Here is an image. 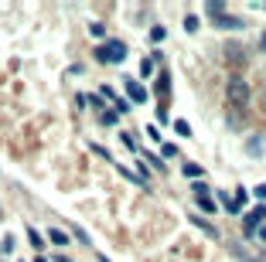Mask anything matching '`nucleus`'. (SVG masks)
<instances>
[{
  "mask_svg": "<svg viewBox=\"0 0 266 262\" xmlns=\"http://www.w3.org/2000/svg\"><path fill=\"white\" fill-rule=\"evenodd\" d=\"M226 99H228V106H246V102H249V85H246V78L232 75V78H228V85H226Z\"/></svg>",
  "mask_w": 266,
  "mask_h": 262,
  "instance_id": "f257e3e1",
  "label": "nucleus"
},
{
  "mask_svg": "<svg viewBox=\"0 0 266 262\" xmlns=\"http://www.w3.org/2000/svg\"><path fill=\"white\" fill-rule=\"evenodd\" d=\"M96 58H99V61H110V65H120V61L126 58V44H123V41H106V44L96 51Z\"/></svg>",
  "mask_w": 266,
  "mask_h": 262,
  "instance_id": "f03ea898",
  "label": "nucleus"
},
{
  "mask_svg": "<svg viewBox=\"0 0 266 262\" xmlns=\"http://www.w3.org/2000/svg\"><path fill=\"white\" fill-rule=\"evenodd\" d=\"M263 218H266V205L252 208V211L246 215V228H242V232H246V235H256V228H260V222H263Z\"/></svg>",
  "mask_w": 266,
  "mask_h": 262,
  "instance_id": "7ed1b4c3",
  "label": "nucleus"
},
{
  "mask_svg": "<svg viewBox=\"0 0 266 262\" xmlns=\"http://www.w3.org/2000/svg\"><path fill=\"white\" fill-rule=\"evenodd\" d=\"M215 27H226V31H242V20L239 17H228V14H218V17H208Z\"/></svg>",
  "mask_w": 266,
  "mask_h": 262,
  "instance_id": "20e7f679",
  "label": "nucleus"
},
{
  "mask_svg": "<svg viewBox=\"0 0 266 262\" xmlns=\"http://www.w3.org/2000/svg\"><path fill=\"white\" fill-rule=\"evenodd\" d=\"M126 89H130V99H133V102H147V89H144L140 82L126 78Z\"/></svg>",
  "mask_w": 266,
  "mask_h": 262,
  "instance_id": "39448f33",
  "label": "nucleus"
},
{
  "mask_svg": "<svg viewBox=\"0 0 266 262\" xmlns=\"http://www.w3.org/2000/svg\"><path fill=\"white\" fill-rule=\"evenodd\" d=\"M181 174H184L188 181H202V174H205V170H202V164H188V160H184V167H181Z\"/></svg>",
  "mask_w": 266,
  "mask_h": 262,
  "instance_id": "423d86ee",
  "label": "nucleus"
},
{
  "mask_svg": "<svg viewBox=\"0 0 266 262\" xmlns=\"http://www.w3.org/2000/svg\"><path fill=\"white\" fill-rule=\"evenodd\" d=\"M263 147H266L263 136H252V140H249V157H263Z\"/></svg>",
  "mask_w": 266,
  "mask_h": 262,
  "instance_id": "0eeeda50",
  "label": "nucleus"
},
{
  "mask_svg": "<svg viewBox=\"0 0 266 262\" xmlns=\"http://www.w3.org/2000/svg\"><path fill=\"white\" fill-rule=\"evenodd\" d=\"M226 58H228V61H246V51H239V44H228Z\"/></svg>",
  "mask_w": 266,
  "mask_h": 262,
  "instance_id": "6e6552de",
  "label": "nucleus"
},
{
  "mask_svg": "<svg viewBox=\"0 0 266 262\" xmlns=\"http://www.w3.org/2000/svg\"><path fill=\"white\" fill-rule=\"evenodd\" d=\"M191 222L198 225V228H202V232H205V235H215V239H218V232H215V228H212V225L205 222V218H198V215H194V218H191Z\"/></svg>",
  "mask_w": 266,
  "mask_h": 262,
  "instance_id": "1a4fd4ad",
  "label": "nucleus"
},
{
  "mask_svg": "<svg viewBox=\"0 0 266 262\" xmlns=\"http://www.w3.org/2000/svg\"><path fill=\"white\" fill-rule=\"evenodd\" d=\"M194 201H198V208H202L205 215H212V211H215V201H212L208 194H205V198H194Z\"/></svg>",
  "mask_w": 266,
  "mask_h": 262,
  "instance_id": "9d476101",
  "label": "nucleus"
},
{
  "mask_svg": "<svg viewBox=\"0 0 266 262\" xmlns=\"http://www.w3.org/2000/svg\"><path fill=\"white\" fill-rule=\"evenodd\" d=\"M99 123H106V126H113V123H120V112H116V109L102 112V116H99Z\"/></svg>",
  "mask_w": 266,
  "mask_h": 262,
  "instance_id": "9b49d317",
  "label": "nucleus"
},
{
  "mask_svg": "<svg viewBox=\"0 0 266 262\" xmlns=\"http://www.w3.org/2000/svg\"><path fill=\"white\" fill-rule=\"evenodd\" d=\"M191 191H194V198H205V194H208V184H205V181H194Z\"/></svg>",
  "mask_w": 266,
  "mask_h": 262,
  "instance_id": "f8f14e48",
  "label": "nucleus"
},
{
  "mask_svg": "<svg viewBox=\"0 0 266 262\" xmlns=\"http://www.w3.org/2000/svg\"><path fill=\"white\" fill-rule=\"evenodd\" d=\"M174 130H178V136H191V126L184 119H174Z\"/></svg>",
  "mask_w": 266,
  "mask_h": 262,
  "instance_id": "ddd939ff",
  "label": "nucleus"
},
{
  "mask_svg": "<svg viewBox=\"0 0 266 262\" xmlns=\"http://www.w3.org/2000/svg\"><path fill=\"white\" fill-rule=\"evenodd\" d=\"M52 242H55V245H65V242H68V235H65V232H58V228H52Z\"/></svg>",
  "mask_w": 266,
  "mask_h": 262,
  "instance_id": "4468645a",
  "label": "nucleus"
},
{
  "mask_svg": "<svg viewBox=\"0 0 266 262\" xmlns=\"http://www.w3.org/2000/svg\"><path fill=\"white\" fill-rule=\"evenodd\" d=\"M164 37H168V31H164V27L157 24V27H154V31H150V41H164Z\"/></svg>",
  "mask_w": 266,
  "mask_h": 262,
  "instance_id": "2eb2a0df",
  "label": "nucleus"
},
{
  "mask_svg": "<svg viewBox=\"0 0 266 262\" xmlns=\"http://www.w3.org/2000/svg\"><path fill=\"white\" fill-rule=\"evenodd\" d=\"M184 31H198V17H184Z\"/></svg>",
  "mask_w": 266,
  "mask_h": 262,
  "instance_id": "dca6fc26",
  "label": "nucleus"
},
{
  "mask_svg": "<svg viewBox=\"0 0 266 262\" xmlns=\"http://www.w3.org/2000/svg\"><path fill=\"white\" fill-rule=\"evenodd\" d=\"M140 75H154V61H150V58H147V61L140 65Z\"/></svg>",
  "mask_w": 266,
  "mask_h": 262,
  "instance_id": "f3484780",
  "label": "nucleus"
},
{
  "mask_svg": "<svg viewBox=\"0 0 266 262\" xmlns=\"http://www.w3.org/2000/svg\"><path fill=\"white\" fill-rule=\"evenodd\" d=\"M147 160H150V167H157L160 174H164V160H160V157H147Z\"/></svg>",
  "mask_w": 266,
  "mask_h": 262,
  "instance_id": "a211bd4d",
  "label": "nucleus"
},
{
  "mask_svg": "<svg viewBox=\"0 0 266 262\" xmlns=\"http://www.w3.org/2000/svg\"><path fill=\"white\" fill-rule=\"evenodd\" d=\"M120 140H123V147H126V150H133V147H136V143H133V136H130V133H123Z\"/></svg>",
  "mask_w": 266,
  "mask_h": 262,
  "instance_id": "6ab92c4d",
  "label": "nucleus"
},
{
  "mask_svg": "<svg viewBox=\"0 0 266 262\" xmlns=\"http://www.w3.org/2000/svg\"><path fill=\"white\" fill-rule=\"evenodd\" d=\"M252 194H256L260 201H266V184H260V187H256V191H252Z\"/></svg>",
  "mask_w": 266,
  "mask_h": 262,
  "instance_id": "aec40b11",
  "label": "nucleus"
},
{
  "mask_svg": "<svg viewBox=\"0 0 266 262\" xmlns=\"http://www.w3.org/2000/svg\"><path fill=\"white\" fill-rule=\"evenodd\" d=\"M256 235H260V239L266 242V225H260V232H256Z\"/></svg>",
  "mask_w": 266,
  "mask_h": 262,
  "instance_id": "412c9836",
  "label": "nucleus"
},
{
  "mask_svg": "<svg viewBox=\"0 0 266 262\" xmlns=\"http://www.w3.org/2000/svg\"><path fill=\"white\" fill-rule=\"evenodd\" d=\"M34 262H48V259H44V256H38V259H34Z\"/></svg>",
  "mask_w": 266,
  "mask_h": 262,
  "instance_id": "4be33fe9",
  "label": "nucleus"
},
{
  "mask_svg": "<svg viewBox=\"0 0 266 262\" xmlns=\"http://www.w3.org/2000/svg\"><path fill=\"white\" fill-rule=\"evenodd\" d=\"M263 51H266V34H263Z\"/></svg>",
  "mask_w": 266,
  "mask_h": 262,
  "instance_id": "5701e85b",
  "label": "nucleus"
},
{
  "mask_svg": "<svg viewBox=\"0 0 266 262\" xmlns=\"http://www.w3.org/2000/svg\"><path fill=\"white\" fill-rule=\"evenodd\" d=\"M62 262H65V259H62Z\"/></svg>",
  "mask_w": 266,
  "mask_h": 262,
  "instance_id": "b1692460",
  "label": "nucleus"
}]
</instances>
